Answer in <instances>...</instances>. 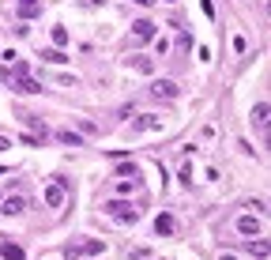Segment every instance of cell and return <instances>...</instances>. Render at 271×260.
<instances>
[{
  "label": "cell",
  "instance_id": "17",
  "mask_svg": "<svg viewBox=\"0 0 271 260\" xmlns=\"http://www.w3.org/2000/svg\"><path fill=\"white\" fill-rule=\"evenodd\" d=\"M23 124H31L34 132H42V136H45V121H42V117H34V113H23Z\"/></svg>",
  "mask_w": 271,
  "mask_h": 260
},
{
  "label": "cell",
  "instance_id": "3",
  "mask_svg": "<svg viewBox=\"0 0 271 260\" xmlns=\"http://www.w3.org/2000/svg\"><path fill=\"white\" fill-rule=\"evenodd\" d=\"M249 117H253V124H256V132H260V136H267V121H271V106H267V102H256V106H253V113H249Z\"/></svg>",
  "mask_w": 271,
  "mask_h": 260
},
{
  "label": "cell",
  "instance_id": "15",
  "mask_svg": "<svg viewBox=\"0 0 271 260\" xmlns=\"http://www.w3.org/2000/svg\"><path fill=\"white\" fill-rule=\"evenodd\" d=\"M245 249H249V253H253L256 260H267V242H249Z\"/></svg>",
  "mask_w": 271,
  "mask_h": 260
},
{
  "label": "cell",
  "instance_id": "25",
  "mask_svg": "<svg viewBox=\"0 0 271 260\" xmlns=\"http://www.w3.org/2000/svg\"><path fill=\"white\" fill-rule=\"evenodd\" d=\"M166 4H173V0H166Z\"/></svg>",
  "mask_w": 271,
  "mask_h": 260
},
{
  "label": "cell",
  "instance_id": "18",
  "mask_svg": "<svg viewBox=\"0 0 271 260\" xmlns=\"http://www.w3.org/2000/svg\"><path fill=\"white\" fill-rule=\"evenodd\" d=\"M128 64H132L136 72H151V68H154V64L147 61V57H128Z\"/></svg>",
  "mask_w": 271,
  "mask_h": 260
},
{
  "label": "cell",
  "instance_id": "24",
  "mask_svg": "<svg viewBox=\"0 0 271 260\" xmlns=\"http://www.w3.org/2000/svg\"><path fill=\"white\" fill-rule=\"evenodd\" d=\"M219 260H237V256H234V253H222V256H219Z\"/></svg>",
  "mask_w": 271,
  "mask_h": 260
},
{
  "label": "cell",
  "instance_id": "5",
  "mask_svg": "<svg viewBox=\"0 0 271 260\" xmlns=\"http://www.w3.org/2000/svg\"><path fill=\"white\" fill-rule=\"evenodd\" d=\"M15 12H19V19H38L42 15V0H15Z\"/></svg>",
  "mask_w": 271,
  "mask_h": 260
},
{
  "label": "cell",
  "instance_id": "19",
  "mask_svg": "<svg viewBox=\"0 0 271 260\" xmlns=\"http://www.w3.org/2000/svg\"><path fill=\"white\" fill-rule=\"evenodd\" d=\"M53 42L57 45H68V31H64V27H53Z\"/></svg>",
  "mask_w": 271,
  "mask_h": 260
},
{
  "label": "cell",
  "instance_id": "23",
  "mask_svg": "<svg viewBox=\"0 0 271 260\" xmlns=\"http://www.w3.org/2000/svg\"><path fill=\"white\" fill-rule=\"evenodd\" d=\"M136 4H140V8H151V4H154V0H136Z\"/></svg>",
  "mask_w": 271,
  "mask_h": 260
},
{
  "label": "cell",
  "instance_id": "13",
  "mask_svg": "<svg viewBox=\"0 0 271 260\" xmlns=\"http://www.w3.org/2000/svg\"><path fill=\"white\" fill-rule=\"evenodd\" d=\"M102 249H105V245H102V242H94V238H91V242H83V245H79V256H98Z\"/></svg>",
  "mask_w": 271,
  "mask_h": 260
},
{
  "label": "cell",
  "instance_id": "8",
  "mask_svg": "<svg viewBox=\"0 0 271 260\" xmlns=\"http://www.w3.org/2000/svg\"><path fill=\"white\" fill-rule=\"evenodd\" d=\"M132 34H136V42H151V38H154V23H151V19H136Z\"/></svg>",
  "mask_w": 271,
  "mask_h": 260
},
{
  "label": "cell",
  "instance_id": "2",
  "mask_svg": "<svg viewBox=\"0 0 271 260\" xmlns=\"http://www.w3.org/2000/svg\"><path fill=\"white\" fill-rule=\"evenodd\" d=\"M64 196H68V181L64 177H57L53 185H45V204H49V207H61Z\"/></svg>",
  "mask_w": 271,
  "mask_h": 260
},
{
  "label": "cell",
  "instance_id": "10",
  "mask_svg": "<svg viewBox=\"0 0 271 260\" xmlns=\"http://www.w3.org/2000/svg\"><path fill=\"white\" fill-rule=\"evenodd\" d=\"M154 234H158V238L173 234V215H158V219H154Z\"/></svg>",
  "mask_w": 271,
  "mask_h": 260
},
{
  "label": "cell",
  "instance_id": "12",
  "mask_svg": "<svg viewBox=\"0 0 271 260\" xmlns=\"http://www.w3.org/2000/svg\"><path fill=\"white\" fill-rule=\"evenodd\" d=\"M57 140H61V143H64V147H79V143H83V140H79V136H75V132H72V128H61V132H57Z\"/></svg>",
  "mask_w": 271,
  "mask_h": 260
},
{
  "label": "cell",
  "instance_id": "6",
  "mask_svg": "<svg viewBox=\"0 0 271 260\" xmlns=\"http://www.w3.org/2000/svg\"><path fill=\"white\" fill-rule=\"evenodd\" d=\"M12 80H15L12 87H15L19 94H38V91H42V83H38V80H31L26 72H23V75H12Z\"/></svg>",
  "mask_w": 271,
  "mask_h": 260
},
{
  "label": "cell",
  "instance_id": "14",
  "mask_svg": "<svg viewBox=\"0 0 271 260\" xmlns=\"http://www.w3.org/2000/svg\"><path fill=\"white\" fill-rule=\"evenodd\" d=\"M0 256H4V260H26V253L19 245H4V249H0Z\"/></svg>",
  "mask_w": 271,
  "mask_h": 260
},
{
  "label": "cell",
  "instance_id": "11",
  "mask_svg": "<svg viewBox=\"0 0 271 260\" xmlns=\"http://www.w3.org/2000/svg\"><path fill=\"white\" fill-rule=\"evenodd\" d=\"M23 207H26V204H23V196H8V200H4V207H0V211H4V215H19Z\"/></svg>",
  "mask_w": 271,
  "mask_h": 260
},
{
  "label": "cell",
  "instance_id": "22",
  "mask_svg": "<svg viewBox=\"0 0 271 260\" xmlns=\"http://www.w3.org/2000/svg\"><path fill=\"white\" fill-rule=\"evenodd\" d=\"M8 147H12V140H4V136H0V151H8Z\"/></svg>",
  "mask_w": 271,
  "mask_h": 260
},
{
  "label": "cell",
  "instance_id": "9",
  "mask_svg": "<svg viewBox=\"0 0 271 260\" xmlns=\"http://www.w3.org/2000/svg\"><path fill=\"white\" fill-rule=\"evenodd\" d=\"M237 234H245V238H260V219L241 215V219H237Z\"/></svg>",
  "mask_w": 271,
  "mask_h": 260
},
{
  "label": "cell",
  "instance_id": "4",
  "mask_svg": "<svg viewBox=\"0 0 271 260\" xmlns=\"http://www.w3.org/2000/svg\"><path fill=\"white\" fill-rule=\"evenodd\" d=\"M162 124H166V121H162L158 113H143V117L132 121V132H158Z\"/></svg>",
  "mask_w": 271,
  "mask_h": 260
},
{
  "label": "cell",
  "instance_id": "16",
  "mask_svg": "<svg viewBox=\"0 0 271 260\" xmlns=\"http://www.w3.org/2000/svg\"><path fill=\"white\" fill-rule=\"evenodd\" d=\"M42 61H49V64H64L68 57L61 53V45H57V49H45V53H42Z\"/></svg>",
  "mask_w": 271,
  "mask_h": 260
},
{
  "label": "cell",
  "instance_id": "7",
  "mask_svg": "<svg viewBox=\"0 0 271 260\" xmlns=\"http://www.w3.org/2000/svg\"><path fill=\"white\" fill-rule=\"evenodd\" d=\"M151 94H154V98H177V83H170V80H154V83H151Z\"/></svg>",
  "mask_w": 271,
  "mask_h": 260
},
{
  "label": "cell",
  "instance_id": "21",
  "mask_svg": "<svg viewBox=\"0 0 271 260\" xmlns=\"http://www.w3.org/2000/svg\"><path fill=\"white\" fill-rule=\"evenodd\" d=\"M83 4H87V8H102L105 0H83Z\"/></svg>",
  "mask_w": 271,
  "mask_h": 260
},
{
  "label": "cell",
  "instance_id": "1",
  "mask_svg": "<svg viewBox=\"0 0 271 260\" xmlns=\"http://www.w3.org/2000/svg\"><path fill=\"white\" fill-rule=\"evenodd\" d=\"M110 219H117V223H124V226H136L143 219V211L136 207V204H128V200H110V204L102 207Z\"/></svg>",
  "mask_w": 271,
  "mask_h": 260
},
{
  "label": "cell",
  "instance_id": "20",
  "mask_svg": "<svg viewBox=\"0 0 271 260\" xmlns=\"http://www.w3.org/2000/svg\"><path fill=\"white\" fill-rule=\"evenodd\" d=\"M154 49H158V57H166L170 53V42H166V38H154Z\"/></svg>",
  "mask_w": 271,
  "mask_h": 260
}]
</instances>
